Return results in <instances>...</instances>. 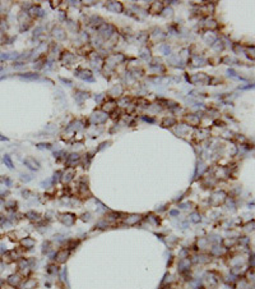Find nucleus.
I'll return each instance as SVG.
<instances>
[{
  "label": "nucleus",
  "instance_id": "obj_1",
  "mask_svg": "<svg viewBox=\"0 0 255 289\" xmlns=\"http://www.w3.org/2000/svg\"><path fill=\"white\" fill-rule=\"evenodd\" d=\"M26 164L29 165V168H31V169H38V168H40V164H38L37 161H35L33 159H27Z\"/></svg>",
  "mask_w": 255,
  "mask_h": 289
}]
</instances>
